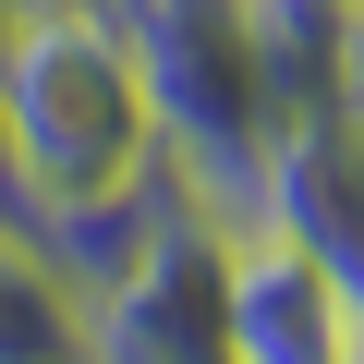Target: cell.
I'll list each match as a JSON object with an SVG mask.
<instances>
[{"label":"cell","instance_id":"cell-1","mask_svg":"<svg viewBox=\"0 0 364 364\" xmlns=\"http://www.w3.org/2000/svg\"><path fill=\"white\" fill-rule=\"evenodd\" d=\"M170 182L146 61L122 49L109 13H13L0 49V219H25L37 243L146 207Z\"/></svg>","mask_w":364,"mask_h":364},{"label":"cell","instance_id":"cell-2","mask_svg":"<svg viewBox=\"0 0 364 364\" xmlns=\"http://www.w3.org/2000/svg\"><path fill=\"white\" fill-rule=\"evenodd\" d=\"M219 316H231V364H364V291L291 219L219 231Z\"/></svg>","mask_w":364,"mask_h":364},{"label":"cell","instance_id":"cell-3","mask_svg":"<svg viewBox=\"0 0 364 364\" xmlns=\"http://www.w3.org/2000/svg\"><path fill=\"white\" fill-rule=\"evenodd\" d=\"M97 304V364H231V316H219V219L170 207L146 231V255L122 279L85 291Z\"/></svg>","mask_w":364,"mask_h":364},{"label":"cell","instance_id":"cell-4","mask_svg":"<svg viewBox=\"0 0 364 364\" xmlns=\"http://www.w3.org/2000/svg\"><path fill=\"white\" fill-rule=\"evenodd\" d=\"M0 364H97V304L25 219H0Z\"/></svg>","mask_w":364,"mask_h":364},{"label":"cell","instance_id":"cell-5","mask_svg":"<svg viewBox=\"0 0 364 364\" xmlns=\"http://www.w3.org/2000/svg\"><path fill=\"white\" fill-rule=\"evenodd\" d=\"M352 97H364V0H352Z\"/></svg>","mask_w":364,"mask_h":364}]
</instances>
